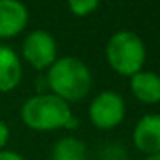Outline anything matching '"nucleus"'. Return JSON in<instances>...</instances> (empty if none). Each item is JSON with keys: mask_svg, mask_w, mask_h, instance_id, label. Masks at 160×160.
Instances as JSON below:
<instances>
[{"mask_svg": "<svg viewBox=\"0 0 160 160\" xmlns=\"http://www.w3.org/2000/svg\"><path fill=\"white\" fill-rule=\"evenodd\" d=\"M0 160H24L22 155L12 152V150H0Z\"/></svg>", "mask_w": 160, "mask_h": 160, "instance_id": "f8f14e48", "label": "nucleus"}, {"mask_svg": "<svg viewBox=\"0 0 160 160\" xmlns=\"http://www.w3.org/2000/svg\"><path fill=\"white\" fill-rule=\"evenodd\" d=\"M132 143L146 155L160 152V114H146L139 119L132 131Z\"/></svg>", "mask_w": 160, "mask_h": 160, "instance_id": "423d86ee", "label": "nucleus"}, {"mask_svg": "<svg viewBox=\"0 0 160 160\" xmlns=\"http://www.w3.org/2000/svg\"><path fill=\"white\" fill-rule=\"evenodd\" d=\"M131 91L141 103L155 105L160 102V76L152 71H139L131 76Z\"/></svg>", "mask_w": 160, "mask_h": 160, "instance_id": "1a4fd4ad", "label": "nucleus"}, {"mask_svg": "<svg viewBox=\"0 0 160 160\" xmlns=\"http://www.w3.org/2000/svg\"><path fill=\"white\" fill-rule=\"evenodd\" d=\"M28 24V9L21 0H0V38H12Z\"/></svg>", "mask_w": 160, "mask_h": 160, "instance_id": "0eeeda50", "label": "nucleus"}, {"mask_svg": "<svg viewBox=\"0 0 160 160\" xmlns=\"http://www.w3.org/2000/svg\"><path fill=\"white\" fill-rule=\"evenodd\" d=\"M21 119L35 131L71 129L78 126V119H74L69 103L53 93H42L28 98L21 108Z\"/></svg>", "mask_w": 160, "mask_h": 160, "instance_id": "f03ea898", "label": "nucleus"}, {"mask_svg": "<svg viewBox=\"0 0 160 160\" xmlns=\"http://www.w3.org/2000/svg\"><path fill=\"white\" fill-rule=\"evenodd\" d=\"M90 121L98 129H112L119 126L126 114V103L115 91H102L90 103Z\"/></svg>", "mask_w": 160, "mask_h": 160, "instance_id": "20e7f679", "label": "nucleus"}, {"mask_svg": "<svg viewBox=\"0 0 160 160\" xmlns=\"http://www.w3.org/2000/svg\"><path fill=\"white\" fill-rule=\"evenodd\" d=\"M105 55L115 72L129 76L143 71L146 59V48L143 40L136 33L122 29L110 36L105 48Z\"/></svg>", "mask_w": 160, "mask_h": 160, "instance_id": "7ed1b4c3", "label": "nucleus"}, {"mask_svg": "<svg viewBox=\"0 0 160 160\" xmlns=\"http://www.w3.org/2000/svg\"><path fill=\"white\" fill-rule=\"evenodd\" d=\"M98 2L100 0H67V5H69V11L74 16H88L98 7Z\"/></svg>", "mask_w": 160, "mask_h": 160, "instance_id": "9b49d317", "label": "nucleus"}, {"mask_svg": "<svg viewBox=\"0 0 160 160\" xmlns=\"http://www.w3.org/2000/svg\"><path fill=\"white\" fill-rule=\"evenodd\" d=\"M22 78V66L19 55L11 47L0 45V91H12Z\"/></svg>", "mask_w": 160, "mask_h": 160, "instance_id": "6e6552de", "label": "nucleus"}, {"mask_svg": "<svg viewBox=\"0 0 160 160\" xmlns=\"http://www.w3.org/2000/svg\"><path fill=\"white\" fill-rule=\"evenodd\" d=\"M22 57L29 66L42 71L57 60L55 38L45 29H35L22 42Z\"/></svg>", "mask_w": 160, "mask_h": 160, "instance_id": "39448f33", "label": "nucleus"}, {"mask_svg": "<svg viewBox=\"0 0 160 160\" xmlns=\"http://www.w3.org/2000/svg\"><path fill=\"white\" fill-rule=\"evenodd\" d=\"M145 160H160V152H158V153H155V155H148Z\"/></svg>", "mask_w": 160, "mask_h": 160, "instance_id": "4468645a", "label": "nucleus"}, {"mask_svg": "<svg viewBox=\"0 0 160 160\" xmlns=\"http://www.w3.org/2000/svg\"><path fill=\"white\" fill-rule=\"evenodd\" d=\"M52 160H86V145L74 136H66L55 143Z\"/></svg>", "mask_w": 160, "mask_h": 160, "instance_id": "9d476101", "label": "nucleus"}, {"mask_svg": "<svg viewBox=\"0 0 160 160\" xmlns=\"http://www.w3.org/2000/svg\"><path fill=\"white\" fill-rule=\"evenodd\" d=\"M47 84L55 97L69 102H79L90 93L93 78L86 64L78 57H60L48 67Z\"/></svg>", "mask_w": 160, "mask_h": 160, "instance_id": "f257e3e1", "label": "nucleus"}, {"mask_svg": "<svg viewBox=\"0 0 160 160\" xmlns=\"http://www.w3.org/2000/svg\"><path fill=\"white\" fill-rule=\"evenodd\" d=\"M9 139V126L0 121V148H4Z\"/></svg>", "mask_w": 160, "mask_h": 160, "instance_id": "ddd939ff", "label": "nucleus"}]
</instances>
